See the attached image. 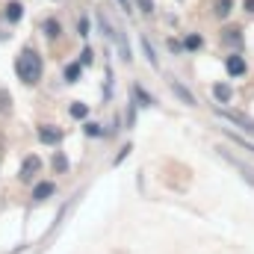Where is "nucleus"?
Listing matches in <instances>:
<instances>
[{
	"instance_id": "obj_1",
	"label": "nucleus",
	"mask_w": 254,
	"mask_h": 254,
	"mask_svg": "<svg viewBox=\"0 0 254 254\" xmlns=\"http://www.w3.org/2000/svg\"><path fill=\"white\" fill-rule=\"evenodd\" d=\"M15 71H18V77L24 83H39V77H42V57L33 48L21 51V57L15 60Z\"/></svg>"
},
{
	"instance_id": "obj_2",
	"label": "nucleus",
	"mask_w": 254,
	"mask_h": 254,
	"mask_svg": "<svg viewBox=\"0 0 254 254\" xmlns=\"http://www.w3.org/2000/svg\"><path fill=\"white\" fill-rule=\"evenodd\" d=\"M219 116H222L225 122H231V125H243V130L254 133V122H252V119H246V116H240V113H228V110H219Z\"/></svg>"
},
{
	"instance_id": "obj_3",
	"label": "nucleus",
	"mask_w": 254,
	"mask_h": 254,
	"mask_svg": "<svg viewBox=\"0 0 254 254\" xmlns=\"http://www.w3.org/2000/svg\"><path fill=\"white\" fill-rule=\"evenodd\" d=\"M39 139H42L45 145H57V142L63 139V130H57V127L45 125V127H42V130H39Z\"/></svg>"
},
{
	"instance_id": "obj_4",
	"label": "nucleus",
	"mask_w": 254,
	"mask_h": 254,
	"mask_svg": "<svg viewBox=\"0 0 254 254\" xmlns=\"http://www.w3.org/2000/svg\"><path fill=\"white\" fill-rule=\"evenodd\" d=\"M225 68H228V74H231V77L246 74V63H243V57H228V60H225Z\"/></svg>"
},
{
	"instance_id": "obj_5",
	"label": "nucleus",
	"mask_w": 254,
	"mask_h": 254,
	"mask_svg": "<svg viewBox=\"0 0 254 254\" xmlns=\"http://www.w3.org/2000/svg\"><path fill=\"white\" fill-rule=\"evenodd\" d=\"M222 157H225L228 163H234V169H240V172L246 175V181H249V184H254V172L249 169V166H246V163H243V160H237V157H231L228 151H222Z\"/></svg>"
},
{
	"instance_id": "obj_6",
	"label": "nucleus",
	"mask_w": 254,
	"mask_h": 254,
	"mask_svg": "<svg viewBox=\"0 0 254 254\" xmlns=\"http://www.w3.org/2000/svg\"><path fill=\"white\" fill-rule=\"evenodd\" d=\"M36 172H39V157H27L24 166H21V181H30Z\"/></svg>"
},
{
	"instance_id": "obj_7",
	"label": "nucleus",
	"mask_w": 254,
	"mask_h": 254,
	"mask_svg": "<svg viewBox=\"0 0 254 254\" xmlns=\"http://www.w3.org/2000/svg\"><path fill=\"white\" fill-rule=\"evenodd\" d=\"M222 130H225V136H228V139H234L237 145H243V148L254 151V142H252V139H246V136H243V133H237L234 127H222Z\"/></svg>"
},
{
	"instance_id": "obj_8",
	"label": "nucleus",
	"mask_w": 254,
	"mask_h": 254,
	"mask_svg": "<svg viewBox=\"0 0 254 254\" xmlns=\"http://www.w3.org/2000/svg\"><path fill=\"white\" fill-rule=\"evenodd\" d=\"M54 190H57V187H54L51 181H45V184H39V187L33 190V201H45V198H51V195H54Z\"/></svg>"
},
{
	"instance_id": "obj_9",
	"label": "nucleus",
	"mask_w": 254,
	"mask_h": 254,
	"mask_svg": "<svg viewBox=\"0 0 254 254\" xmlns=\"http://www.w3.org/2000/svg\"><path fill=\"white\" fill-rule=\"evenodd\" d=\"M172 89H175V95H178V98H181L187 107H195V95H192V92H187V89H184L178 80H172Z\"/></svg>"
},
{
	"instance_id": "obj_10",
	"label": "nucleus",
	"mask_w": 254,
	"mask_h": 254,
	"mask_svg": "<svg viewBox=\"0 0 254 254\" xmlns=\"http://www.w3.org/2000/svg\"><path fill=\"white\" fill-rule=\"evenodd\" d=\"M213 95L222 101V104H228L231 101V86H225V83H219V86H213Z\"/></svg>"
},
{
	"instance_id": "obj_11",
	"label": "nucleus",
	"mask_w": 254,
	"mask_h": 254,
	"mask_svg": "<svg viewBox=\"0 0 254 254\" xmlns=\"http://www.w3.org/2000/svg\"><path fill=\"white\" fill-rule=\"evenodd\" d=\"M80 68H83L80 63H71V65H68V68H65V83H77V77H80Z\"/></svg>"
},
{
	"instance_id": "obj_12",
	"label": "nucleus",
	"mask_w": 254,
	"mask_h": 254,
	"mask_svg": "<svg viewBox=\"0 0 254 254\" xmlns=\"http://www.w3.org/2000/svg\"><path fill=\"white\" fill-rule=\"evenodd\" d=\"M21 15H24V6H21V3H9V6H6V18H9V21H18Z\"/></svg>"
},
{
	"instance_id": "obj_13",
	"label": "nucleus",
	"mask_w": 254,
	"mask_h": 254,
	"mask_svg": "<svg viewBox=\"0 0 254 254\" xmlns=\"http://www.w3.org/2000/svg\"><path fill=\"white\" fill-rule=\"evenodd\" d=\"M133 95H136V101H142V107H154V98H151L142 86H136V89H133Z\"/></svg>"
},
{
	"instance_id": "obj_14",
	"label": "nucleus",
	"mask_w": 254,
	"mask_h": 254,
	"mask_svg": "<svg viewBox=\"0 0 254 254\" xmlns=\"http://www.w3.org/2000/svg\"><path fill=\"white\" fill-rule=\"evenodd\" d=\"M86 113H89V107H86V104H80V101H77V104H71V116H74V119H86Z\"/></svg>"
},
{
	"instance_id": "obj_15",
	"label": "nucleus",
	"mask_w": 254,
	"mask_h": 254,
	"mask_svg": "<svg viewBox=\"0 0 254 254\" xmlns=\"http://www.w3.org/2000/svg\"><path fill=\"white\" fill-rule=\"evenodd\" d=\"M45 33H48L51 39H57V36H60V24H57L54 18H51V21H45Z\"/></svg>"
},
{
	"instance_id": "obj_16",
	"label": "nucleus",
	"mask_w": 254,
	"mask_h": 254,
	"mask_svg": "<svg viewBox=\"0 0 254 254\" xmlns=\"http://www.w3.org/2000/svg\"><path fill=\"white\" fill-rule=\"evenodd\" d=\"M54 169H60V172H65V169H68V160H65L63 154H60V157H54Z\"/></svg>"
},
{
	"instance_id": "obj_17",
	"label": "nucleus",
	"mask_w": 254,
	"mask_h": 254,
	"mask_svg": "<svg viewBox=\"0 0 254 254\" xmlns=\"http://www.w3.org/2000/svg\"><path fill=\"white\" fill-rule=\"evenodd\" d=\"M145 54H148V63H151L154 68H157V57H154V48H151L148 42H145Z\"/></svg>"
},
{
	"instance_id": "obj_18",
	"label": "nucleus",
	"mask_w": 254,
	"mask_h": 254,
	"mask_svg": "<svg viewBox=\"0 0 254 254\" xmlns=\"http://www.w3.org/2000/svg\"><path fill=\"white\" fill-rule=\"evenodd\" d=\"M187 48H190V51L201 48V39H198V36H190V39H187Z\"/></svg>"
},
{
	"instance_id": "obj_19",
	"label": "nucleus",
	"mask_w": 254,
	"mask_h": 254,
	"mask_svg": "<svg viewBox=\"0 0 254 254\" xmlns=\"http://www.w3.org/2000/svg\"><path fill=\"white\" fill-rule=\"evenodd\" d=\"M86 133H89V136H101V127L98 125H86Z\"/></svg>"
},
{
	"instance_id": "obj_20",
	"label": "nucleus",
	"mask_w": 254,
	"mask_h": 254,
	"mask_svg": "<svg viewBox=\"0 0 254 254\" xmlns=\"http://www.w3.org/2000/svg\"><path fill=\"white\" fill-rule=\"evenodd\" d=\"M228 6H231V0H219V15H228Z\"/></svg>"
},
{
	"instance_id": "obj_21",
	"label": "nucleus",
	"mask_w": 254,
	"mask_h": 254,
	"mask_svg": "<svg viewBox=\"0 0 254 254\" xmlns=\"http://www.w3.org/2000/svg\"><path fill=\"white\" fill-rule=\"evenodd\" d=\"M89 63H92V51L86 48V51H83V60H80V65H89Z\"/></svg>"
},
{
	"instance_id": "obj_22",
	"label": "nucleus",
	"mask_w": 254,
	"mask_h": 254,
	"mask_svg": "<svg viewBox=\"0 0 254 254\" xmlns=\"http://www.w3.org/2000/svg\"><path fill=\"white\" fill-rule=\"evenodd\" d=\"M142 6H145V12H151V0H139Z\"/></svg>"
},
{
	"instance_id": "obj_23",
	"label": "nucleus",
	"mask_w": 254,
	"mask_h": 254,
	"mask_svg": "<svg viewBox=\"0 0 254 254\" xmlns=\"http://www.w3.org/2000/svg\"><path fill=\"white\" fill-rule=\"evenodd\" d=\"M246 9H249V12H254V0H246Z\"/></svg>"
}]
</instances>
